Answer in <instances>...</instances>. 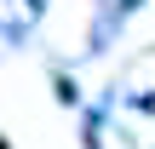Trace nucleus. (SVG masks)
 I'll return each mask as SVG.
<instances>
[{
	"mask_svg": "<svg viewBox=\"0 0 155 149\" xmlns=\"http://www.w3.org/2000/svg\"><path fill=\"white\" fill-rule=\"evenodd\" d=\"M0 149H6V138H0Z\"/></svg>",
	"mask_w": 155,
	"mask_h": 149,
	"instance_id": "obj_1",
	"label": "nucleus"
}]
</instances>
